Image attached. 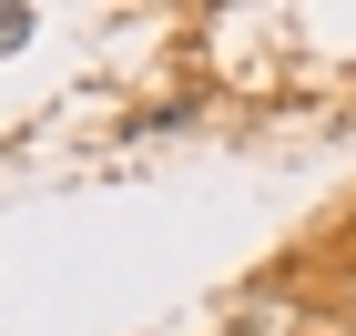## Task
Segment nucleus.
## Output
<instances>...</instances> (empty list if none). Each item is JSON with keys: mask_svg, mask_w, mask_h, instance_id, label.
<instances>
[{"mask_svg": "<svg viewBox=\"0 0 356 336\" xmlns=\"http://www.w3.org/2000/svg\"><path fill=\"white\" fill-rule=\"evenodd\" d=\"M21 31H31V21H21V10H0V41H21Z\"/></svg>", "mask_w": 356, "mask_h": 336, "instance_id": "1", "label": "nucleus"}]
</instances>
